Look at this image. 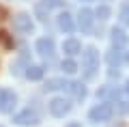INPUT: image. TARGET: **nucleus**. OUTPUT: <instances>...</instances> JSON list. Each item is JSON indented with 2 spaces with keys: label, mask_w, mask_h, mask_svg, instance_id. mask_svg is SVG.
<instances>
[{
  "label": "nucleus",
  "mask_w": 129,
  "mask_h": 127,
  "mask_svg": "<svg viewBox=\"0 0 129 127\" xmlns=\"http://www.w3.org/2000/svg\"><path fill=\"white\" fill-rule=\"evenodd\" d=\"M82 63H84V78L86 80L95 78L97 69H99V52L95 47H86L82 54Z\"/></svg>",
  "instance_id": "1"
},
{
  "label": "nucleus",
  "mask_w": 129,
  "mask_h": 127,
  "mask_svg": "<svg viewBox=\"0 0 129 127\" xmlns=\"http://www.w3.org/2000/svg\"><path fill=\"white\" fill-rule=\"evenodd\" d=\"M112 112H114V108H112L110 104H97L95 108L88 112V118H90L92 123H103V121H108V118L112 116Z\"/></svg>",
  "instance_id": "2"
},
{
  "label": "nucleus",
  "mask_w": 129,
  "mask_h": 127,
  "mask_svg": "<svg viewBox=\"0 0 129 127\" xmlns=\"http://www.w3.org/2000/svg\"><path fill=\"white\" fill-rule=\"evenodd\" d=\"M50 112L58 118L64 116V114H69L71 112V99H67V97H54L50 101Z\"/></svg>",
  "instance_id": "3"
},
{
  "label": "nucleus",
  "mask_w": 129,
  "mask_h": 127,
  "mask_svg": "<svg viewBox=\"0 0 129 127\" xmlns=\"http://www.w3.org/2000/svg\"><path fill=\"white\" fill-rule=\"evenodd\" d=\"M92 22H95V11L86 9V7L80 9V13H78V26H80V30H82V32H90Z\"/></svg>",
  "instance_id": "4"
},
{
  "label": "nucleus",
  "mask_w": 129,
  "mask_h": 127,
  "mask_svg": "<svg viewBox=\"0 0 129 127\" xmlns=\"http://www.w3.org/2000/svg\"><path fill=\"white\" fill-rule=\"evenodd\" d=\"M17 125H24V127H28V125H37L39 123V116H37V112L35 110H30V108H26V110H22V112H17L15 114V118H13Z\"/></svg>",
  "instance_id": "5"
},
{
  "label": "nucleus",
  "mask_w": 129,
  "mask_h": 127,
  "mask_svg": "<svg viewBox=\"0 0 129 127\" xmlns=\"http://www.w3.org/2000/svg\"><path fill=\"white\" fill-rule=\"evenodd\" d=\"M13 28H15L17 32H30V30H32V19H30V15H26V13L15 15V17H13Z\"/></svg>",
  "instance_id": "6"
},
{
  "label": "nucleus",
  "mask_w": 129,
  "mask_h": 127,
  "mask_svg": "<svg viewBox=\"0 0 129 127\" xmlns=\"http://www.w3.org/2000/svg\"><path fill=\"white\" fill-rule=\"evenodd\" d=\"M54 41L50 39V37H43V39H39L37 41V52L43 56V58H52L54 56Z\"/></svg>",
  "instance_id": "7"
},
{
  "label": "nucleus",
  "mask_w": 129,
  "mask_h": 127,
  "mask_svg": "<svg viewBox=\"0 0 129 127\" xmlns=\"http://www.w3.org/2000/svg\"><path fill=\"white\" fill-rule=\"evenodd\" d=\"M15 93L13 91H0V112H11L15 106Z\"/></svg>",
  "instance_id": "8"
},
{
  "label": "nucleus",
  "mask_w": 129,
  "mask_h": 127,
  "mask_svg": "<svg viewBox=\"0 0 129 127\" xmlns=\"http://www.w3.org/2000/svg\"><path fill=\"white\" fill-rule=\"evenodd\" d=\"M110 41H112V47H125L127 45V32L123 28H112L110 30Z\"/></svg>",
  "instance_id": "9"
},
{
  "label": "nucleus",
  "mask_w": 129,
  "mask_h": 127,
  "mask_svg": "<svg viewBox=\"0 0 129 127\" xmlns=\"http://www.w3.org/2000/svg\"><path fill=\"white\" fill-rule=\"evenodd\" d=\"M62 52L67 56H78L80 52H82V43H80L78 39H67L62 43Z\"/></svg>",
  "instance_id": "10"
},
{
  "label": "nucleus",
  "mask_w": 129,
  "mask_h": 127,
  "mask_svg": "<svg viewBox=\"0 0 129 127\" xmlns=\"http://www.w3.org/2000/svg\"><path fill=\"white\" fill-rule=\"evenodd\" d=\"M58 28H60L62 32H67V35H69V32H73V28H75L73 17H71L69 13H60V15H58Z\"/></svg>",
  "instance_id": "11"
},
{
  "label": "nucleus",
  "mask_w": 129,
  "mask_h": 127,
  "mask_svg": "<svg viewBox=\"0 0 129 127\" xmlns=\"http://www.w3.org/2000/svg\"><path fill=\"white\" fill-rule=\"evenodd\" d=\"M106 58H108V65H110L112 69H118V65L123 63V52H120L118 47H112V50L108 52Z\"/></svg>",
  "instance_id": "12"
},
{
  "label": "nucleus",
  "mask_w": 129,
  "mask_h": 127,
  "mask_svg": "<svg viewBox=\"0 0 129 127\" xmlns=\"http://www.w3.org/2000/svg\"><path fill=\"white\" fill-rule=\"evenodd\" d=\"M67 91H71V93L75 95V99H80V101H82L84 97H86V88H84V84H82V82H69Z\"/></svg>",
  "instance_id": "13"
},
{
  "label": "nucleus",
  "mask_w": 129,
  "mask_h": 127,
  "mask_svg": "<svg viewBox=\"0 0 129 127\" xmlns=\"http://www.w3.org/2000/svg\"><path fill=\"white\" fill-rule=\"evenodd\" d=\"M69 86V82L62 80V78H52V80H47V91H56V88H67Z\"/></svg>",
  "instance_id": "14"
},
{
  "label": "nucleus",
  "mask_w": 129,
  "mask_h": 127,
  "mask_svg": "<svg viewBox=\"0 0 129 127\" xmlns=\"http://www.w3.org/2000/svg\"><path fill=\"white\" fill-rule=\"evenodd\" d=\"M26 75L30 78V80H41V78H43V67H37V65H32V67H28Z\"/></svg>",
  "instance_id": "15"
},
{
  "label": "nucleus",
  "mask_w": 129,
  "mask_h": 127,
  "mask_svg": "<svg viewBox=\"0 0 129 127\" xmlns=\"http://www.w3.org/2000/svg\"><path fill=\"white\" fill-rule=\"evenodd\" d=\"M60 69H62L64 73H75V71H78V65H75V60L67 58V60H62V63H60Z\"/></svg>",
  "instance_id": "16"
},
{
  "label": "nucleus",
  "mask_w": 129,
  "mask_h": 127,
  "mask_svg": "<svg viewBox=\"0 0 129 127\" xmlns=\"http://www.w3.org/2000/svg\"><path fill=\"white\" fill-rule=\"evenodd\" d=\"M116 112L118 114H127L129 112V99H118L116 101Z\"/></svg>",
  "instance_id": "17"
},
{
  "label": "nucleus",
  "mask_w": 129,
  "mask_h": 127,
  "mask_svg": "<svg viewBox=\"0 0 129 127\" xmlns=\"http://www.w3.org/2000/svg\"><path fill=\"white\" fill-rule=\"evenodd\" d=\"M95 15H97V17H99V19H108V17H110V7L101 5V7H99V9L95 11Z\"/></svg>",
  "instance_id": "18"
},
{
  "label": "nucleus",
  "mask_w": 129,
  "mask_h": 127,
  "mask_svg": "<svg viewBox=\"0 0 129 127\" xmlns=\"http://www.w3.org/2000/svg\"><path fill=\"white\" fill-rule=\"evenodd\" d=\"M120 19L129 24V2H125V5H123V9H120Z\"/></svg>",
  "instance_id": "19"
},
{
  "label": "nucleus",
  "mask_w": 129,
  "mask_h": 127,
  "mask_svg": "<svg viewBox=\"0 0 129 127\" xmlns=\"http://www.w3.org/2000/svg\"><path fill=\"white\" fill-rule=\"evenodd\" d=\"M123 91H125V93H127V95H129V80L125 82V88H123Z\"/></svg>",
  "instance_id": "20"
},
{
  "label": "nucleus",
  "mask_w": 129,
  "mask_h": 127,
  "mask_svg": "<svg viewBox=\"0 0 129 127\" xmlns=\"http://www.w3.org/2000/svg\"><path fill=\"white\" fill-rule=\"evenodd\" d=\"M64 127H82L80 123H69V125H64Z\"/></svg>",
  "instance_id": "21"
},
{
  "label": "nucleus",
  "mask_w": 129,
  "mask_h": 127,
  "mask_svg": "<svg viewBox=\"0 0 129 127\" xmlns=\"http://www.w3.org/2000/svg\"><path fill=\"white\" fill-rule=\"evenodd\" d=\"M123 60H125V63H129V52H127V54L123 56Z\"/></svg>",
  "instance_id": "22"
},
{
  "label": "nucleus",
  "mask_w": 129,
  "mask_h": 127,
  "mask_svg": "<svg viewBox=\"0 0 129 127\" xmlns=\"http://www.w3.org/2000/svg\"><path fill=\"white\" fill-rule=\"evenodd\" d=\"M0 19H5V9H0Z\"/></svg>",
  "instance_id": "23"
},
{
  "label": "nucleus",
  "mask_w": 129,
  "mask_h": 127,
  "mask_svg": "<svg viewBox=\"0 0 129 127\" xmlns=\"http://www.w3.org/2000/svg\"><path fill=\"white\" fill-rule=\"evenodd\" d=\"M86 2H88V0H86Z\"/></svg>",
  "instance_id": "24"
}]
</instances>
